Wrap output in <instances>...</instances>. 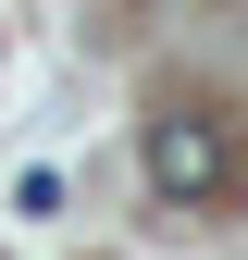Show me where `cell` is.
Instances as JSON below:
<instances>
[{
    "label": "cell",
    "mask_w": 248,
    "mask_h": 260,
    "mask_svg": "<svg viewBox=\"0 0 248 260\" xmlns=\"http://www.w3.org/2000/svg\"><path fill=\"white\" fill-rule=\"evenodd\" d=\"M62 199H75V186H62V174H50V161H38V174H13V211H25V223H50Z\"/></svg>",
    "instance_id": "2"
},
{
    "label": "cell",
    "mask_w": 248,
    "mask_h": 260,
    "mask_svg": "<svg viewBox=\"0 0 248 260\" xmlns=\"http://www.w3.org/2000/svg\"><path fill=\"white\" fill-rule=\"evenodd\" d=\"M137 174L162 186L174 211H199V199H224V186H236V149H224V124H211V112H186V100H174V112H149Z\"/></svg>",
    "instance_id": "1"
}]
</instances>
